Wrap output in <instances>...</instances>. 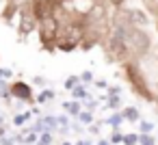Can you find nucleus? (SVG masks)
I'll return each instance as SVG.
<instances>
[{
    "mask_svg": "<svg viewBox=\"0 0 158 145\" xmlns=\"http://www.w3.org/2000/svg\"><path fill=\"white\" fill-rule=\"evenodd\" d=\"M100 145H108V143H106V141H102V143H100Z\"/></svg>",
    "mask_w": 158,
    "mask_h": 145,
    "instance_id": "17",
    "label": "nucleus"
},
{
    "mask_svg": "<svg viewBox=\"0 0 158 145\" xmlns=\"http://www.w3.org/2000/svg\"><path fill=\"white\" fill-rule=\"evenodd\" d=\"M108 2H110L113 7H117V9H119V7H121V5L126 2V0H108Z\"/></svg>",
    "mask_w": 158,
    "mask_h": 145,
    "instance_id": "10",
    "label": "nucleus"
},
{
    "mask_svg": "<svg viewBox=\"0 0 158 145\" xmlns=\"http://www.w3.org/2000/svg\"><path fill=\"white\" fill-rule=\"evenodd\" d=\"M74 85H76V78H69V80H67V87H69V89H72V87H74Z\"/></svg>",
    "mask_w": 158,
    "mask_h": 145,
    "instance_id": "15",
    "label": "nucleus"
},
{
    "mask_svg": "<svg viewBox=\"0 0 158 145\" xmlns=\"http://www.w3.org/2000/svg\"><path fill=\"white\" fill-rule=\"evenodd\" d=\"M74 95H76V97H82V95H85V89H76Z\"/></svg>",
    "mask_w": 158,
    "mask_h": 145,
    "instance_id": "13",
    "label": "nucleus"
},
{
    "mask_svg": "<svg viewBox=\"0 0 158 145\" xmlns=\"http://www.w3.org/2000/svg\"><path fill=\"white\" fill-rule=\"evenodd\" d=\"M126 74H128V80H130V82L134 85V89L139 91V95H143V97L152 100V93H149V89H147V85H145V80H143V76H141V72L136 69V65L128 63V65H126Z\"/></svg>",
    "mask_w": 158,
    "mask_h": 145,
    "instance_id": "2",
    "label": "nucleus"
},
{
    "mask_svg": "<svg viewBox=\"0 0 158 145\" xmlns=\"http://www.w3.org/2000/svg\"><path fill=\"white\" fill-rule=\"evenodd\" d=\"M141 130H143L145 134H147V132H152V123H147V121H143V123H141Z\"/></svg>",
    "mask_w": 158,
    "mask_h": 145,
    "instance_id": "8",
    "label": "nucleus"
},
{
    "mask_svg": "<svg viewBox=\"0 0 158 145\" xmlns=\"http://www.w3.org/2000/svg\"><path fill=\"white\" fill-rule=\"evenodd\" d=\"M9 76H11L9 69H0V78H9Z\"/></svg>",
    "mask_w": 158,
    "mask_h": 145,
    "instance_id": "12",
    "label": "nucleus"
},
{
    "mask_svg": "<svg viewBox=\"0 0 158 145\" xmlns=\"http://www.w3.org/2000/svg\"><path fill=\"white\" fill-rule=\"evenodd\" d=\"M80 119H82V121H91V115H89V113H82Z\"/></svg>",
    "mask_w": 158,
    "mask_h": 145,
    "instance_id": "14",
    "label": "nucleus"
},
{
    "mask_svg": "<svg viewBox=\"0 0 158 145\" xmlns=\"http://www.w3.org/2000/svg\"><path fill=\"white\" fill-rule=\"evenodd\" d=\"M35 24H37V20H35V15L31 13V9H22V22H20V33L22 35H28L33 28H35Z\"/></svg>",
    "mask_w": 158,
    "mask_h": 145,
    "instance_id": "3",
    "label": "nucleus"
},
{
    "mask_svg": "<svg viewBox=\"0 0 158 145\" xmlns=\"http://www.w3.org/2000/svg\"><path fill=\"white\" fill-rule=\"evenodd\" d=\"M59 31H61V20L54 13H50V15H46V18L39 20V39H41L44 46L50 48L52 44H56Z\"/></svg>",
    "mask_w": 158,
    "mask_h": 145,
    "instance_id": "1",
    "label": "nucleus"
},
{
    "mask_svg": "<svg viewBox=\"0 0 158 145\" xmlns=\"http://www.w3.org/2000/svg\"><path fill=\"white\" fill-rule=\"evenodd\" d=\"M67 108H69V113H74V115L80 110V108H78V104H67Z\"/></svg>",
    "mask_w": 158,
    "mask_h": 145,
    "instance_id": "11",
    "label": "nucleus"
},
{
    "mask_svg": "<svg viewBox=\"0 0 158 145\" xmlns=\"http://www.w3.org/2000/svg\"><path fill=\"white\" fill-rule=\"evenodd\" d=\"M121 141H123L126 145H134V143H136V136H134V134H128V136H123Z\"/></svg>",
    "mask_w": 158,
    "mask_h": 145,
    "instance_id": "6",
    "label": "nucleus"
},
{
    "mask_svg": "<svg viewBox=\"0 0 158 145\" xmlns=\"http://www.w3.org/2000/svg\"><path fill=\"white\" fill-rule=\"evenodd\" d=\"M11 95H15V97H20V100H33V93H31V87L26 85V82H13L11 85V91H9Z\"/></svg>",
    "mask_w": 158,
    "mask_h": 145,
    "instance_id": "4",
    "label": "nucleus"
},
{
    "mask_svg": "<svg viewBox=\"0 0 158 145\" xmlns=\"http://www.w3.org/2000/svg\"><path fill=\"white\" fill-rule=\"evenodd\" d=\"M123 117H128L130 121H134V119H136L139 115H136V110H134V108H126V113H123Z\"/></svg>",
    "mask_w": 158,
    "mask_h": 145,
    "instance_id": "5",
    "label": "nucleus"
},
{
    "mask_svg": "<svg viewBox=\"0 0 158 145\" xmlns=\"http://www.w3.org/2000/svg\"><path fill=\"white\" fill-rule=\"evenodd\" d=\"M141 145H154V139L145 134V136H141Z\"/></svg>",
    "mask_w": 158,
    "mask_h": 145,
    "instance_id": "7",
    "label": "nucleus"
},
{
    "mask_svg": "<svg viewBox=\"0 0 158 145\" xmlns=\"http://www.w3.org/2000/svg\"><path fill=\"white\" fill-rule=\"evenodd\" d=\"M156 26H158V9H156Z\"/></svg>",
    "mask_w": 158,
    "mask_h": 145,
    "instance_id": "16",
    "label": "nucleus"
},
{
    "mask_svg": "<svg viewBox=\"0 0 158 145\" xmlns=\"http://www.w3.org/2000/svg\"><path fill=\"white\" fill-rule=\"evenodd\" d=\"M39 145H50V134H44L41 141H39Z\"/></svg>",
    "mask_w": 158,
    "mask_h": 145,
    "instance_id": "9",
    "label": "nucleus"
}]
</instances>
